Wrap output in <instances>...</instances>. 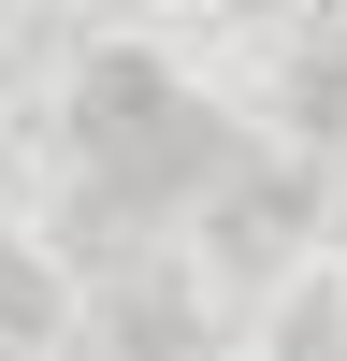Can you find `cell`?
<instances>
[{"mask_svg": "<svg viewBox=\"0 0 347 361\" xmlns=\"http://www.w3.org/2000/svg\"><path fill=\"white\" fill-rule=\"evenodd\" d=\"M73 130H87V159H102L116 188H188V173L217 159V116H202L159 58H102V73L73 87Z\"/></svg>", "mask_w": 347, "mask_h": 361, "instance_id": "obj_1", "label": "cell"}, {"mask_svg": "<svg viewBox=\"0 0 347 361\" xmlns=\"http://www.w3.org/2000/svg\"><path fill=\"white\" fill-rule=\"evenodd\" d=\"M58 318V289H44V260L15 246V231H0V333H44Z\"/></svg>", "mask_w": 347, "mask_h": 361, "instance_id": "obj_2", "label": "cell"}]
</instances>
